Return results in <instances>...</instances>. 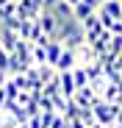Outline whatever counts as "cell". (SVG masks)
I'll list each match as a JSON object with an SVG mask.
<instances>
[{"label":"cell","instance_id":"17","mask_svg":"<svg viewBox=\"0 0 122 128\" xmlns=\"http://www.w3.org/2000/svg\"><path fill=\"white\" fill-rule=\"evenodd\" d=\"M36 103H39V112H56V109H53V100H50V98H47L45 92L36 98Z\"/></svg>","mask_w":122,"mask_h":128},{"label":"cell","instance_id":"36","mask_svg":"<svg viewBox=\"0 0 122 128\" xmlns=\"http://www.w3.org/2000/svg\"><path fill=\"white\" fill-rule=\"evenodd\" d=\"M14 3H19V0H14Z\"/></svg>","mask_w":122,"mask_h":128},{"label":"cell","instance_id":"18","mask_svg":"<svg viewBox=\"0 0 122 128\" xmlns=\"http://www.w3.org/2000/svg\"><path fill=\"white\" fill-rule=\"evenodd\" d=\"M78 120L83 122L86 128H89L92 122H97V120H94V112H92V109H80V114H78Z\"/></svg>","mask_w":122,"mask_h":128},{"label":"cell","instance_id":"31","mask_svg":"<svg viewBox=\"0 0 122 128\" xmlns=\"http://www.w3.org/2000/svg\"><path fill=\"white\" fill-rule=\"evenodd\" d=\"M117 122L122 125V106H119V112H117Z\"/></svg>","mask_w":122,"mask_h":128},{"label":"cell","instance_id":"2","mask_svg":"<svg viewBox=\"0 0 122 128\" xmlns=\"http://www.w3.org/2000/svg\"><path fill=\"white\" fill-rule=\"evenodd\" d=\"M72 100L78 103V109H94V106L103 100V95H100V92H94L92 86H80V89L72 95Z\"/></svg>","mask_w":122,"mask_h":128},{"label":"cell","instance_id":"33","mask_svg":"<svg viewBox=\"0 0 122 128\" xmlns=\"http://www.w3.org/2000/svg\"><path fill=\"white\" fill-rule=\"evenodd\" d=\"M8 3H14V0H0V8H3V6H8Z\"/></svg>","mask_w":122,"mask_h":128},{"label":"cell","instance_id":"22","mask_svg":"<svg viewBox=\"0 0 122 128\" xmlns=\"http://www.w3.org/2000/svg\"><path fill=\"white\" fill-rule=\"evenodd\" d=\"M50 128H67V120H64V114H56V120H53V125Z\"/></svg>","mask_w":122,"mask_h":128},{"label":"cell","instance_id":"12","mask_svg":"<svg viewBox=\"0 0 122 128\" xmlns=\"http://www.w3.org/2000/svg\"><path fill=\"white\" fill-rule=\"evenodd\" d=\"M33 22H36V20H19L17 36H19V39H25V42H31V31H33Z\"/></svg>","mask_w":122,"mask_h":128},{"label":"cell","instance_id":"24","mask_svg":"<svg viewBox=\"0 0 122 128\" xmlns=\"http://www.w3.org/2000/svg\"><path fill=\"white\" fill-rule=\"evenodd\" d=\"M28 128H42V120H39V114H36V117H31V120H28Z\"/></svg>","mask_w":122,"mask_h":128},{"label":"cell","instance_id":"5","mask_svg":"<svg viewBox=\"0 0 122 128\" xmlns=\"http://www.w3.org/2000/svg\"><path fill=\"white\" fill-rule=\"evenodd\" d=\"M75 58H78V67H86V64L97 61V53L92 50V45H89V42H83L80 48H75Z\"/></svg>","mask_w":122,"mask_h":128},{"label":"cell","instance_id":"11","mask_svg":"<svg viewBox=\"0 0 122 128\" xmlns=\"http://www.w3.org/2000/svg\"><path fill=\"white\" fill-rule=\"evenodd\" d=\"M31 56H33V67L47 64V48H42V45H33L31 42Z\"/></svg>","mask_w":122,"mask_h":128},{"label":"cell","instance_id":"16","mask_svg":"<svg viewBox=\"0 0 122 128\" xmlns=\"http://www.w3.org/2000/svg\"><path fill=\"white\" fill-rule=\"evenodd\" d=\"M0 125H3V128H17L19 122H17V117H14V114H8V112H0Z\"/></svg>","mask_w":122,"mask_h":128},{"label":"cell","instance_id":"8","mask_svg":"<svg viewBox=\"0 0 122 128\" xmlns=\"http://www.w3.org/2000/svg\"><path fill=\"white\" fill-rule=\"evenodd\" d=\"M97 11L108 14L111 20H122V3H119V0H103V6H100Z\"/></svg>","mask_w":122,"mask_h":128},{"label":"cell","instance_id":"28","mask_svg":"<svg viewBox=\"0 0 122 128\" xmlns=\"http://www.w3.org/2000/svg\"><path fill=\"white\" fill-rule=\"evenodd\" d=\"M6 20H8V14H6V6H3V8H0V25H3Z\"/></svg>","mask_w":122,"mask_h":128},{"label":"cell","instance_id":"26","mask_svg":"<svg viewBox=\"0 0 122 128\" xmlns=\"http://www.w3.org/2000/svg\"><path fill=\"white\" fill-rule=\"evenodd\" d=\"M114 67H117V72H119V75H122V53H119V56H117V61H114Z\"/></svg>","mask_w":122,"mask_h":128},{"label":"cell","instance_id":"4","mask_svg":"<svg viewBox=\"0 0 122 128\" xmlns=\"http://www.w3.org/2000/svg\"><path fill=\"white\" fill-rule=\"evenodd\" d=\"M58 86H61V95H64L67 100H72V95L78 92L75 78H72V70H69V72H58Z\"/></svg>","mask_w":122,"mask_h":128},{"label":"cell","instance_id":"30","mask_svg":"<svg viewBox=\"0 0 122 128\" xmlns=\"http://www.w3.org/2000/svg\"><path fill=\"white\" fill-rule=\"evenodd\" d=\"M89 128H111V125H103V122H92Z\"/></svg>","mask_w":122,"mask_h":128},{"label":"cell","instance_id":"34","mask_svg":"<svg viewBox=\"0 0 122 128\" xmlns=\"http://www.w3.org/2000/svg\"><path fill=\"white\" fill-rule=\"evenodd\" d=\"M111 128H122V125H119V122H114V125H111Z\"/></svg>","mask_w":122,"mask_h":128},{"label":"cell","instance_id":"38","mask_svg":"<svg viewBox=\"0 0 122 128\" xmlns=\"http://www.w3.org/2000/svg\"><path fill=\"white\" fill-rule=\"evenodd\" d=\"M119 3H122V0H119Z\"/></svg>","mask_w":122,"mask_h":128},{"label":"cell","instance_id":"10","mask_svg":"<svg viewBox=\"0 0 122 128\" xmlns=\"http://www.w3.org/2000/svg\"><path fill=\"white\" fill-rule=\"evenodd\" d=\"M72 14H75V20H78V22H83L86 17H92V14H94V8H92V6L86 3V0H80V3H78V6L72 8Z\"/></svg>","mask_w":122,"mask_h":128},{"label":"cell","instance_id":"14","mask_svg":"<svg viewBox=\"0 0 122 128\" xmlns=\"http://www.w3.org/2000/svg\"><path fill=\"white\" fill-rule=\"evenodd\" d=\"M72 78H75V86H78V89H80V86H89V75H86L83 67H75V70H72Z\"/></svg>","mask_w":122,"mask_h":128},{"label":"cell","instance_id":"32","mask_svg":"<svg viewBox=\"0 0 122 128\" xmlns=\"http://www.w3.org/2000/svg\"><path fill=\"white\" fill-rule=\"evenodd\" d=\"M64 3H69V6H72V8H75V6H78V3H80V0H64Z\"/></svg>","mask_w":122,"mask_h":128},{"label":"cell","instance_id":"13","mask_svg":"<svg viewBox=\"0 0 122 128\" xmlns=\"http://www.w3.org/2000/svg\"><path fill=\"white\" fill-rule=\"evenodd\" d=\"M36 72H39V81H42V84H47V81H53V78L58 75V72H56V67H50V64H39Z\"/></svg>","mask_w":122,"mask_h":128},{"label":"cell","instance_id":"27","mask_svg":"<svg viewBox=\"0 0 122 128\" xmlns=\"http://www.w3.org/2000/svg\"><path fill=\"white\" fill-rule=\"evenodd\" d=\"M6 81H8V72H6V70H0V86H6Z\"/></svg>","mask_w":122,"mask_h":128},{"label":"cell","instance_id":"21","mask_svg":"<svg viewBox=\"0 0 122 128\" xmlns=\"http://www.w3.org/2000/svg\"><path fill=\"white\" fill-rule=\"evenodd\" d=\"M8 56L11 53H6L3 48H0V70H6V72H8Z\"/></svg>","mask_w":122,"mask_h":128},{"label":"cell","instance_id":"15","mask_svg":"<svg viewBox=\"0 0 122 128\" xmlns=\"http://www.w3.org/2000/svg\"><path fill=\"white\" fill-rule=\"evenodd\" d=\"M42 92H45L47 98H53V95H58V92H61V86H58V75H56L53 81H47V84H45V89H42Z\"/></svg>","mask_w":122,"mask_h":128},{"label":"cell","instance_id":"25","mask_svg":"<svg viewBox=\"0 0 122 128\" xmlns=\"http://www.w3.org/2000/svg\"><path fill=\"white\" fill-rule=\"evenodd\" d=\"M67 128H86V125L80 122V120H69V122H67Z\"/></svg>","mask_w":122,"mask_h":128},{"label":"cell","instance_id":"23","mask_svg":"<svg viewBox=\"0 0 122 128\" xmlns=\"http://www.w3.org/2000/svg\"><path fill=\"white\" fill-rule=\"evenodd\" d=\"M6 103H8V95H6V89H3V86H0V112L6 109Z\"/></svg>","mask_w":122,"mask_h":128},{"label":"cell","instance_id":"37","mask_svg":"<svg viewBox=\"0 0 122 128\" xmlns=\"http://www.w3.org/2000/svg\"><path fill=\"white\" fill-rule=\"evenodd\" d=\"M0 128H3V125H0Z\"/></svg>","mask_w":122,"mask_h":128},{"label":"cell","instance_id":"29","mask_svg":"<svg viewBox=\"0 0 122 128\" xmlns=\"http://www.w3.org/2000/svg\"><path fill=\"white\" fill-rule=\"evenodd\" d=\"M42 3H45V8H53V6L58 3V0H42Z\"/></svg>","mask_w":122,"mask_h":128},{"label":"cell","instance_id":"1","mask_svg":"<svg viewBox=\"0 0 122 128\" xmlns=\"http://www.w3.org/2000/svg\"><path fill=\"white\" fill-rule=\"evenodd\" d=\"M92 112H94V120H97V122H103V125H114V122H117V112H119V106H117V103H106V100H100Z\"/></svg>","mask_w":122,"mask_h":128},{"label":"cell","instance_id":"7","mask_svg":"<svg viewBox=\"0 0 122 128\" xmlns=\"http://www.w3.org/2000/svg\"><path fill=\"white\" fill-rule=\"evenodd\" d=\"M14 56H17V61H22L25 67H33V56H31V42L19 39V42H17V50H14Z\"/></svg>","mask_w":122,"mask_h":128},{"label":"cell","instance_id":"6","mask_svg":"<svg viewBox=\"0 0 122 128\" xmlns=\"http://www.w3.org/2000/svg\"><path fill=\"white\" fill-rule=\"evenodd\" d=\"M75 67H78L75 50H67V48H64V53H61V58H58V64H56V72H69V70H75Z\"/></svg>","mask_w":122,"mask_h":128},{"label":"cell","instance_id":"3","mask_svg":"<svg viewBox=\"0 0 122 128\" xmlns=\"http://www.w3.org/2000/svg\"><path fill=\"white\" fill-rule=\"evenodd\" d=\"M17 42H19L17 31H11V28H6V25H0V48H3L6 53H14V50H17Z\"/></svg>","mask_w":122,"mask_h":128},{"label":"cell","instance_id":"20","mask_svg":"<svg viewBox=\"0 0 122 128\" xmlns=\"http://www.w3.org/2000/svg\"><path fill=\"white\" fill-rule=\"evenodd\" d=\"M3 89H6V95H8V100H17V95H19V89H17V84H14L11 78L6 81V86H3Z\"/></svg>","mask_w":122,"mask_h":128},{"label":"cell","instance_id":"9","mask_svg":"<svg viewBox=\"0 0 122 128\" xmlns=\"http://www.w3.org/2000/svg\"><path fill=\"white\" fill-rule=\"evenodd\" d=\"M61 53H64V45H61V42H50V45H47V64H50V67L58 64Z\"/></svg>","mask_w":122,"mask_h":128},{"label":"cell","instance_id":"19","mask_svg":"<svg viewBox=\"0 0 122 128\" xmlns=\"http://www.w3.org/2000/svg\"><path fill=\"white\" fill-rule=\"evenodd\" d=\"M108 53H114V56H119V53H122V36H114V34H111V45H108Z\"/></svg>","mask_w":122,"mask_h":128},{"label":"cell","instance_id":"35","mask_svg":"<svg viewBox=\"0 0 122 128\" xmlns=\"http://www.w3.org/2000/svg\"><path fill=\"white\" fill-rule=\"evenodd\" d=\"M17 128H28V122H25V125H17Z\"/></svg>","mask_w":122,"mask_h":128}]
</instances>
